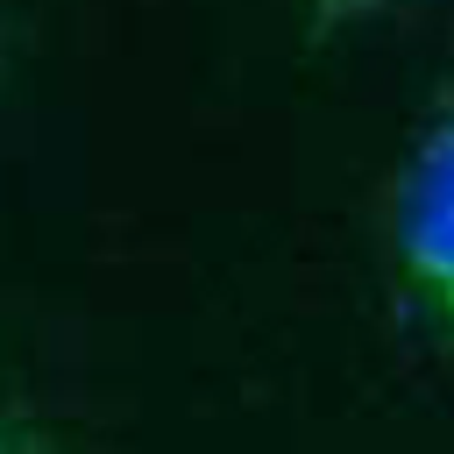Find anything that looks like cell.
Here are the masks:
<instances>
[{"mask_svg":"<svg viewBox=\"0 0 454 454\" xmlns=\"http://www.w3.org/2000/svg\"><path fill=\"white\" fill-rule=\"evenodd\" d=\"M390 255L411 312L454 348V106L411 142L390 192Z\"/></svg>","mask_w":454,"mask_h":454,"instance_id":"1","label":"cell"},{"mask_svg":"<svg viewBox=\"0 0 454 454\" xmlns=\"http://www.w3.org/2000/svg\"><path fill=\"white\" fill-rule=\"evenodd\" d=\"M0 454H50V447H43V433H35L28 419H14V411L0 404Z\"/></svg>","mask_w":454,"mask_h":454,"instance_id":"2","label":"cell"},{"mask_svg":"<svg viewBox=\"0 0 454 454\" xmlns=\"http://www.w3.org/2000/svg\"><path fill=\"white\" fill-rule=\"evenodd\" d=\"M362 7H376V0H319V14H326V21H340V14H362Z\"/></svg>","mask_w":454,"mask_h":454,"instance_id":"3","label":"cell"}]
</instances>
